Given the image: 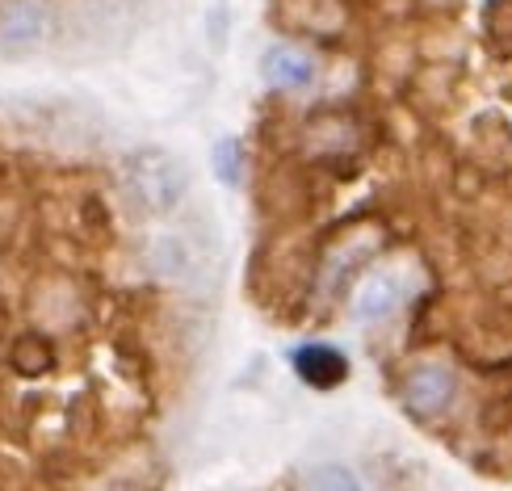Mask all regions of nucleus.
<instances>
[{
    "instance_id": "obj_1",
    "label": "nucleus",
    "mask_w": 512,
    "mask_h": 491,
    "mask_svg": "<svg viewBox=\"0 0 512 491\" xmlns=\"http://www.w3.org/2000/svg\"><path fill=\"white\" fill-rule=\"evenodd\" d=\"M126 185H131L135 202L147 215H168V210L181 206L185 189H189V173L164 147H139L131 164H126Z\"/></svg>"
},
{
    "instance_id": "obj_2",
    "label": "nucleus",
    "mask_w": 512,
    "mask_h": 491,
    "mask_svg": "<svg viewBox=\"0 0 512 491\" xmlns=\"http://www.w3.org/2000/svg\"><path fill=\"white\" fill-rule=\"evenodd\" d=\"M294 370H298V378H303L307 387L332 391V387L345 382L349 361H345V353L332 349V345H303V349H294Z\"/></svg>"
},
{
    "instance_id": "obj_3",
    "label": "nucleus",
    "mask_w": 512,
    "mask_h": 491,
    "mask_svg": "<svg viewBox=\"0 0 512 491\" xmlns=\"http://www.w3.org/2000/svg\"><path fill=\"white\" fill-rule=\"evenodd\" d=\"M403 399H408V408L420 412V416H433V412H445L454 399V374L445 366H424L408 378V387H403Z\"/></svg>"
},
{
    "instance_id": "obj_4",
    "label": "nucleus",
    "mask_w": 512,
    "mask_h": 491,
    "mask_svg": "<svg viewBox=\"0 0 512 491\" xmlns=\"http://www.w3.org/2000/svg\"><path fill=\"white\" fill-rule=\"evenodd\" d=\"M261 72H265V80L273 84V89L298 93L315 80V59L307 51H298V47H269L265 59H261Z\"/></svg>"
},
{
    "instance_id": "obj_5",
    "label": "nucleus",
    "mask_w": 512,
    "mask_h": 491,
    "mask_svg": "<svg viewBox=\"0 0 512 491\" xmlns=\"http://www.w3.org/2000/svg\"><path fill=\"white\" fill-rule=\"evenodd\" d=\"M395 307H399V277L391 269L366 273V282L357 286L353 315L361 319V324H382V319H387Z\"/></svg>"
},
{
    "instance_id": "obj_6",
    "label": "nucleus",
    "mask_w": 512,
    "mask_h": 491,
    "mask_svg": "<svg viewBox=\"0 0 512 491\" xmlns=\"http://www.w3.org/2000/svg\"><path fill=\"white\" fill-rule=\"evenodd\" d=\"M0 34H5V42H13V47H26V42H34L42 34V13L34 5H13L5 13V21H0Z\"/></svg>"
},
{
    "instance_id": "obj_7",
    "label": "nucleus",
    "mask_w": 512,
    "mask_h": 491,
    "mask_svg": "<svg viewBox=\"0 0 512 491\" xmlns=\"http://www.w3.org/2000/svg\"><path fill=\"white\" fill-rule=\"evenodd\" d=\"M13 366H17V374H42V370L55 366V353H51L47 340H17Z\"/></svg>"
},
{
    "instance_id": "obj_8",
    "label": "nucleus",
    "mask_w": 512,
    "mask_h": 491,
    "mask_svg": "<svg viewBox=\"0 0 512 491\" xmlns=\"http://www.w3.org/2000/svg\"><path fill=\"white\" fill-rule=\"evenodd\" d=\"M240 164H244L240 143L236 139H219L215 143V173H219L223 185H236L240 181Z\"/></svg>"
},
{
    "instance_id": "obj_9",
    "label": "nucleus",
    "mask_w": 512,
    "mask_h": 491,
    "mask_svg": "<svg viewBox=\"0 0 512 491\" xmlns=\"http://www.w3.org/2000/svg\"><path fill=\"white\" fill-rule=\"evenodd\" d=\"M307 487H357V479L349 475V471H340V466H324V471H311L307 479H303Z\"/></svg>"
}]
</instances>
